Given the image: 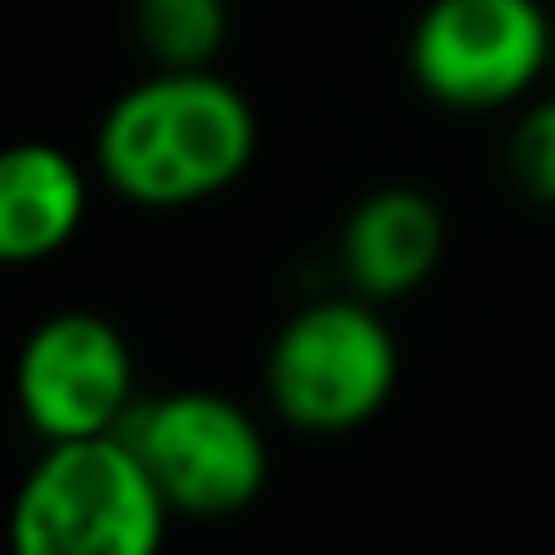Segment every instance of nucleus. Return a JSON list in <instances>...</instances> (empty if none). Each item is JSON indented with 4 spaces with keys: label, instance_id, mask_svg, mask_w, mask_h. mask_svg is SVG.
<instances>
[{
    "label": "nucleus",
    "instance_id": "nucleus-1",
    "mask_svg": "<svg viewBox=\"0 0 555 555\" xmlns=\"http://www.w3.org/2000/svg\"><path fill=\"white\" fill-rule=\"evenodd\" d=\"M261 147L245 88L218 66L137 77L109 99L93 131V169L109 196L142 212H185L234 191Z\"/></svg>",
    "mask_w": 555,
    "mask_h": 555
},
{
    "label": "nucleus",
    "instance_id": "nucleus-2",
    "mask_svg": "<svg viewBox=\"0 0 555 555\" xmlns=\"http://www.w3.org/2000/svg\"><path fill=\"white\" fill-rule=\"evenodd\" d=\"M403 382V344L387 322V306L338 289L295 306L261 354L267 414L306 436L344 441L387 414Z\"/></svg>",
    "mask_w": 555,
    "mask_h": 555
},
{
    "label": "nucleus",
    "instance_id": "nucleus-3",
    "mask_svg": "<svg viewBox=\"0 0 555 555\" xmlns=\"http://www.w3.org/2000/svg\"><path fill=\"white\" fill-rule=\"evenodd\" d=\"M169 522L175 512L126 430L44 441L12 495L23 555H153Z\"/></svg>",
    "mask_w": 555,
    "mask_h": 555
},
{
    "label": "nucleus",
    "instance_id": "nucleus-4",
    "mask_svg": "<svg viewBox=\"0 0 555 555\" xmlns=\"http://www.w3.org/2000/svg\"><path fill=\"white\" fill-rule=\"evenodd\" d=\"M158 479L180 522H229L267 495L272 441L267 425L229 392L175 387L142 398L120 425Z\"/></svg>",
    "mask_w": 555,
    "mask_h": 555
},
{
    "label": "nucleus",
    "instance_id": "nucleus-5",
    "mask_svg": "<svg viewBox=\"0 0 555 555\" xmlns=\"http://www.w3.org/2000/svg\"><path fill=\"white\" fill-rule=\"evenodd\" d=\"M403 61L420 99L452 115L517 109L550 82L555 17L544 0H425Z\"/></svg>",
    "mask_w": 555,
    "mask_h": 555
},
{
    "label": "nucleus",
    "instance_id": "nucleus-6",
    "mask_svg": "<svg viewBox=\"0 0 555 555\" xmlns=\"http://www.w3.org/2000/svg\"><path fill=\"white\" fill-rule=\"evenodd\" d=\"M142 403L131 338L99 311H55L17 349V414L39 441L104 436Z\"/></svg>",
    "mask_w": 555,
    "mask_h": 555
},
{
    "label": "nucleus",
    "instance_id": "nucleus-7",
    "mask_svg": "<svg viewBox=\"0 0 555 555\" xmlns=\"http://www.w3.org/2000/svg\"><path fill=\"white\" fill-rule=\"evenodd\" d=\"M452 245L447 229V207L425 191V185H376L365 191L338 234H333V267H338V284L376 300V306H403L414 300L430 278L441 272Z\"/></svg>",
    "mask_w": 555,
    "mask_h": 555
},
{
    "label": "nucleus",
    "instance_id": "nucleus-8",
    "mask_svg": "<svg viewBox=\"0 0 555 555\" xmlns=\"http://www.w3.org/2000/svg\"><path fill=\"white\" fill-rule=\"evenodd\" d=\"M93 175L61 142H17L0 153V261L44 267L72 250L93 212Z\"/></svg>",
    "mask_w": 555,
    "mask_h": 555
},
{
    "label": "nucleus",
    "instance_id": "nucleus-9",
    "mask_svg": "<svg viewBox=\"0 0 555 555\" xmlns=\"http://www.w3.org/2000/svg\"><path fill=\"white\" fill-rule=\"evenodd\" d=\"M234 34L229 0H131V44L158 72L218 66Z\"/></svg>",
    "mask_w": 555,
    "mask_h": 555
},
{
    "label": "nucleus",
    "instance_id": "nucleus-10",
    "mask_svg": "<svg viewBox=\"0 0 555 555\" xmlns=\"http://www.w3.org/2000/svg\"><path fill=\"white\" fill-rule=\"evenodd\" d=\"M506 180L533 207H555V93H533L506 131Z\"/></svg>",
    "mask_w": 555,
    "mask_h": 555
},
{
    "label": "nucleus",
    "instance_id": "nucleus-11",
    "mask_svg": "<svg viewBox=\"0 0 555 555\" xmlns=\"http://www.w3.org/2000/svg\"><path fill=\"white\" fill-rule=\"evenodd\" d=\"M550 82H555V61H550Z\"/></svg>",
    "mask_w": 555,
    "mask_h": 555
}]
</instances>
